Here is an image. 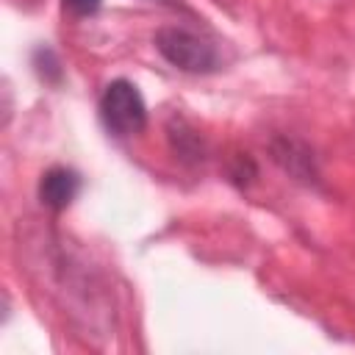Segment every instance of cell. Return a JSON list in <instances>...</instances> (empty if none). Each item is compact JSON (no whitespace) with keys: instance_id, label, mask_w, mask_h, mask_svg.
<instances>
[{"instance_id":"1","label":"cell","mask_w":355,"mask_h":355,"mask_svg":"<svg viewBox=\"0 0 355 355\" xmlns=\"http://www.w3.org/2000/svg\"><path fill=\"white\" fill-rule=\"evenodd\" d=\"M153 42H155V50L172 67L183 69V72H214L219 67L216 47L205 36H200V33L183 28V25L158 28Z\"/></svg>"},{"instance_id":"2","label":"cell","mask_w":355,"mask_h":355,"mask_svg":"<svg viewBox=\"0 0 355 355\" xmlns=\"http://www.w3.org/2000/svg\"><path fill=\"white\" fill-rule=\"evenodd\" d=\"M100 119L114 136H136L147 128V105L136 83L116 78L105 86L100 97Z\"/></svg>"},{"instance_id":"3","label":"cell","mask_w":355,"mask_h":355,"mask_svg":"<svg viewBox=\"0 0 355 355\" xmlns=\"http://www.w3.org/2000/svg\"><path fill=\"white\" fill-rule=\"evenodd\" d=\"M80 191V175L69 166H50L39 180V200L50 211H64Z\"/></svg>"},{"instance_id":"4","label":"cell","mask_w":355,"mask_h":355,"mask_svg":"<svg viewBox=\"0 0 355 355\" xmlns=\"http://www.w3.org/2000/svg\"><path fill=\"white\" fill-rule=\"evenodd\" d=\"M61 6L72 17H89V14H94L103 6V0H61Z\"/></svg>"}]
</instances>
